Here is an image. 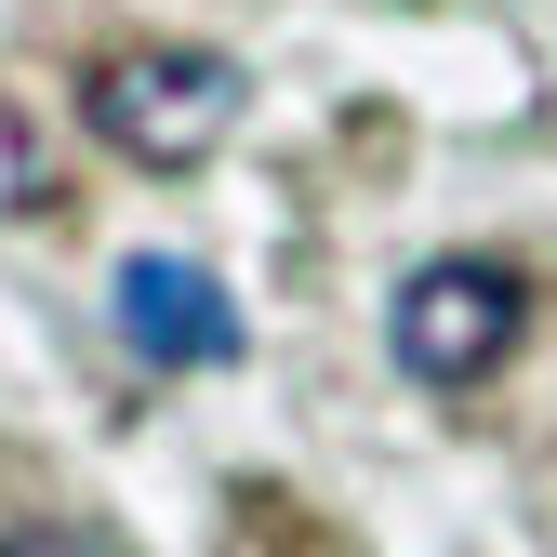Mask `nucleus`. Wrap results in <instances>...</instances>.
Returning a JSON list of instances; mask_svg holds the SVG:
<instances>
[{
  "label": "nucleus",
  "mask_w": 557,
  "mask_h": 557,
  "mask_svg": "<svg viewBox=\"0 0 557 557\" xmlns=\"http://www.w3.org/2000/svg\"><path fill=\"white\" fill-rule=\"evenodd\" d=\"M0 557H120L94 518H27V531H0Z\"/></svg>",
  "instance_id": "5"
},
{
  "label": "nucleus",
  "mask_w": 557,
  "mask_h": 557,
  "mask_svg": "<svg viewBox=\"0 0 557 557\" xmlns=\"http://www.w3.org/2000/svg\"><path fill=\"white\" fill-rule=\"evenodd\" d=\"M107 319H120V345L147 372H226L239 345H252L239 332V293H226L213 265H186V252H133L107 278Z\"/></svg>",
  "instance_id": "3"
},
{
  "label": "nucleus",
  "mask_w": 557,
  "mask_h": 557,
  "mask_svg": "<svg viewBox=\"0 0 557 557\" xmlns=\"http://www.w3.org/2000/svg\"><path fill=\"white\" fill-rule=\"evenodd\" d=\"M40 199H53V160H40V133L0 107V226H14V213H40Z\"/></svg>",
  "instance_id": "4"
},
{
  "label": "nucleus",
  "mask_w": 557,
  "mask_h": 557,
  "mask_svg": "<svg viewBox=\"0 0 557 557\" xmlns=\"http://www.w3.org/2000/svg\"><path fill=\"white\" fill-rule=\"evenodd\" d=\"M518 332H531V278L492 265V252H438V265H411L398 306H385V345H398L411 385H478V372H505Z\"/></svg>",
  "instance_id": "2"
},
{
  "label": "nucleus",
  "mask_w": 557,
  "mask_h": 557,
  "mask_svg": "<svg viewBox=\"0 0 557 557\" xmlns=\"http://www.w3.org/2000/svg\"><path fill=\"white\" fill-rule=\"evenodd\" d=\"M239 107H252V81H239V53H213V40H133V53H94L81 66L94 147H120L133 173L213 160L226 133H239Z\"/></svg>",
  "instance_id": "1"
}]
</instances>
